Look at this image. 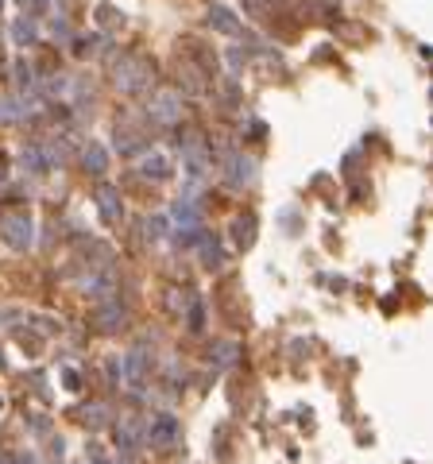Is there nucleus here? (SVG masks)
<instances>
[{
  "mask_svg": "<svg viewBox=\"0 0 433 464\" xmlns=\"http://www.w3.org/2000/svg\"><path fill=\"white\" fill-rule=\"evenodd\" d=\"M112 81H117L120 93L139 97V93H148V89H151V81H155V70H151V62L136 59V54H124V59L117 62V70H112Z\"/></svg>",
  "mask_w": 433,
  "mask_h": 464,
  "instance_id": "1",
  "label": "nucleus"
},
{
  "mask_svg": "<svg viewBox=\"0 0 433 464\" xmlns=\"http://www.w3.org/2000/svg\"><path fill=\"white\" fill-rule=\"evenodd\" d=\"M148 117L159 120V124H178L182 120V97H178L174 89H163V93H155L148 105Z\"/></svg>",
  "mask_w": 433,
  "mask_h": 464,
  "instance_id": "2",
  "label": "nucleus"
},
{
  "mask_svg": "<svg viewBox=\"0 0 433 464\" xmlns=\"http://www.w3.org/2000/svg\"><path fill=\"white\" fill-rule=\"evenodd\" d=\"M0 232H4V244L16 248V252H28L31 248V221L20 217V213H12V217L0 221Z\"/></svg>",
  "mask_w": 433,
  "mask_h": 464,
  "instance_id": "3",
  "label": "nucleus"
},
{
  "mask_svg": "<svg viewBox=\"0 0 433 464\" xmlns=\"http://www.w3.org/2000/svg\"><path fill=\"white\" fill-rule=\"evenodd\" d=\"M256 182V159L252 155H232L228 159V186L232 190H244Z\"/></svg>",
  "mask_w": 433,
  "mask_h": 464,
  "instance_id": "4",
  "label": "nucleus"
},
{
  "mask_svg": "<svg viewBox=\"0 0 433 464\" xmlns=\"http://www.w3.org/2000/svg\"><path fill=\"white\" fill-rule=\"evenodd\" d=\"M97 209H101V217H105V225H120V217H124L120 190L117 186H97Z\"/></svg>",
  "mask_w": 433,
  "mask_h": 464,
  "instance_id": "5",
  "label": "nucleus"
},
{
  "mask_svg": "<svg viewBox=\"0 0 433 464\" xmlns=\"http://www.w3.org/2000/svg\"><path fill=\"white\" fill-rule=\"evenodd\" d=\"M143 434H148L151 445H174V437H178V418H170V414L151 418V425L143 430Z\"/></svg>",
  "mask_w": 433,
  "mask_h": 464,
  "instance_id": "6",
  "label": "nucleus"
},
{
  "mask_svg": "<svg viewBox=\"0 0 433 464\" xmlns=\"http://www.w3.org/2000/svg\"><path fill=\"white\" fill-rule=\"evenodd\" d=\"M117 441H120V449L136 453L139 445H143V422H139V418H120V425H117Z\"/></svg>",
  "mask_w": 433,
  "mask_h": 464,
  "instance_id": "7",
  "label": "nucleus"
},
{
  "mask_svg": "<svg viewBox=\"0 0 433 464\" xmlns=\"http://www.w3.org/2000/svg\"><path fill=\"white\" fill-rule=\"evenodd\" d=\"M170 221L182 225V228H201V209H197L190 198H178L174 205H170Z\"/></svg>",
  "mask_w": 433,
  "mask_h": 464,
  "instance_id": "8",
  "label": "nucleus"
},
{
  "mask_svg": "<svg viewBox=\"0 0 433 464\" xmlns=\"http://www.w3.org/2000/svg\"><path fill=\"white\" fill-rule=\"evenodd\" d=\"M205 20H209V28L221 31V35H240V20L228 8H221V4H213V8H209Z\"/></svg>",
  "mask_w": 433,
  "mask_h": 464,
  "instance_id": "9",
  "label": "nucleus"
},
{
  "mask_svg": "<svg viewBox=\"0 0 433 464\" xmlns=\"http://www.w3.org/2000/svg\"><path fill=\"white\" fill-rule=\"evenodd\" d=\"M81 163H85L89 174H105V170H108V151L101 148L97 139H89L85 151H81Z\"/></svg>",
  "mask_w": 433,
  "mask_h": 464,
  "instance_id": "10",
  "label": "nucleus"
},
{
  "mask_svg": "<svg viewBox=\"0 0 433 464\" xmlns=\"http://www.w3.org/2000/svg\"><path fill=\"white\" fill-rule=\"evenodd\" d=\"M128 321V310L120 306V302H105V306L97 310V325L101 329H120Z\"/></svg>",
  "mask_w": 433,
  "mask_h": 464,
  "instance_id": "11",
  "label": "nucleus"
},
{
  "mask_svg": "<svg viewBox=\"0 0 433 464\" xmlns=\"http://www.w3.org/2000/svg\"><path fill=\"white\" fill-rule=\"evenodd\" d=\"M197 248H201V259H205V267H221L225 252H221V244H216L209 232H201V236H197Z\"/></svg>",
  "mask_w": 433,
  "mask_h": 464,
  "instance_id": "12",
  "label": "nucleus"
},
{
  "mask_svg": "<svg viewBox=\"0 0 433 464\" xmlns=\"http://www.w3.org/2000/svg\"><path fill=\"white\" fill-rule=\"evenodd\" d=\"M139 170H143L148 178H155V182H163V178L170 174V167H167V159H163V155H143Z\"/></svg>",
  "mask_w": 433,
  "mask_h": 464,
  "instance_id": "13",
  "label": "nucleus"
},
{
  "mask_svg": "<svg viewBox=\"0 0 433 464\" xmlns=\"http://www.w3.org/2000/svg\"><path fill=\"white\" fill-rule=\"evenodd\" d=\"M232 240H236L240 248H248L252 240H256V221H252V217H240V221H232Z\"/></svg>",
  "mask_w": 433,
  "mask_h": 464,
  "instance_id": "14",
  "label": "nucleus"
},
{
  "mask_svg": "<svg viewBox=\"0 0 433 464\" xmlns=\"http://www.w3.org/2000/svg\"><path fill=\"white\" fill-rule=\"evenodd\" d=\"M12 35H16V43H35V35H39V31H35V20H31V16H20V20H16V28H12Z\"/></svg>",
  "mask_w": 433,
  "mask_h": 464,
  "instance_id": "15",
  "label": "nucleus"
},
{
  "mask_svg": "<svg viewBox=\"0 0 433 464\" xmlns=\"http://www.w3.org/2000/svg\"><path fill=\"white\" fill-rule=\"evenodd\" d=\"M236 352H240V345H236V341H221V345L213 348V360H216L221 367H228L232 360H236Z\"/></svg>",
  "mask_w": 433,
  "mask_h": 464,
  "instance_id": "16",
  "label": "nucleus"
},
{
  "mask_svg": "<svg viewBox=\"0 0 433 464\" xmlns=\"http://www.w3.org/2000/svg\"><path fill=\"white\" fill-rule=\"evenodd\" d=\"M28 109H20V101L8 97V101H0V124H12V120H20Z\"/></svg>",
  "mask_w": 433,
  "mask_h": 464,
  "instance_id": "17",
  "label": "nucleus"
},
{
  "mask_svg": "<svg viewBox=\"0 0 433 464\" xmlns=\"http://www.w3.org/2000/svg\"><path fill=\"white\" fill-rule=\"evenodd\" d=\"M201 325H205V310H201V302H190V329H194V333H201Z\"/></svg>",
  "mask_w": 433,
  "mask_h": 464,
  "instance_id": "18",
  "label": "nucleus"
},
{
  "mask_svg": "<svg viewBox=\"0 0 433 464\" xmlns=\"http://www.w3.org/2000/svg\"><path fill=\"white\" fill-rule=\"evenodd\" d=\"M85 425H93V430H101V425H105V406H101V403H93L85 410Z\"/></svg>",
  "mask_w": 433,
  "mask_h": 464,
  "instance_id": "19",
  "label": "nucleus"
},
{
  "mask_svg": "<svg viewBox=\"0 0 433 464\" xmlns=\"http://www.w3.org/2000/svg\"><path fill=\"white\" fill-rule=\"evenodd\" d=\"M148 240H163V228H167V217H148Z\"/></svg>",
  "mask_w": 433,
  "mask_h": 464,
  "instance_id": "20",
  "label": "nucleus"
},
{
  "mask_svg": "<svg viewBox=\"0 0 433 464\" xmlns=\"http://www.w3.org/2000/svg\"><path fill=\"white\" fill-rule=\"evenodd\" d=\"M20 4H23V8H28V12H35V8H43L47 0H20Z\"/></svg>",
  "mask_w": 433,
  "mask_h": 464,
  "instance_id": "21",
  "label": "nucleus"
},
{
  "mask_svg": "<svg viewBox=\"0 0 433 464\" xmlns=\"http://www.w3.org/2000/svg\"><path fill=\"white\" fill-rule=\"evenodd\" d=\"M0 410H4V403H0Z\"/></svg>",
  "mask_w": 433,
  "mask_h": 464,
  "instance_id": "22",
  "label": "nucleus"
}]
</instances>
